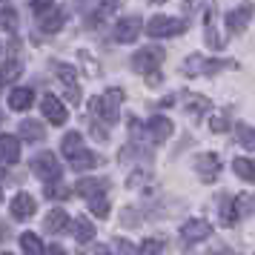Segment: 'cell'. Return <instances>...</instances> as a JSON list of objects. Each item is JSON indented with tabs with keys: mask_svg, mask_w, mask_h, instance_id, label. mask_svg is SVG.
<instances>
[{
	"mask_svg": "<svg viewBox=\"0 0 255 255\" xmlns=\"http://www.w3.org/2000/svg\"><path fill=\"white\" fill-rule=\"evenodd\" d=\"M124 89H118V86H112V89H106L101 98H95L92 104H89V109H92V115L104 118L106 124H115L118 121V112H121V104H124Z\"/></svg>",
	"mask_w": 255,
	"mask_h": 255,
	"instance_id": "6da1fadb",
	"label": "cell"
},
{
	"mask_svg": "<svg viewBox=\"0 0 255 255\" xmlns=\"http://www.w3.org/2000/svg\"><path fill=\"white\" fill-rule=\"evenodd\" d=\"M32 172L40 181H46V184H58L60 175H63V166H60V161L52 152H40V155H35V161H32Z\"/></svg>",
	"mask_w": 255,
	"mask_h": 255,
	"instance_id": "7a4b0ae2",
	"label": "cell"
},
{
	"mask_svg": "<svg viewBox=\"0 0 255 255\" xmlns=\"http://www.w3.org/2000/svg\"><path fill=\"white\" fill-rule=\"evenodd\" d=\"M163 60H166V52L161 46H143L140 52L132 55V69L140 72V75H149L161 66Z\"/></svg>",
	"mask_w": 255,
	"mask_h": 255,
	"instance_id": "3957f363",
	"label": "cell"
},
{
	"mask_svg": "<svg viewBox=\"0 0 255 255\" xmlns=\"http://www.w3.org/2000/svg\"><path fill=\"white\" fill-rule=\"evenodd\" d=\"M186 23L181 17H166V14H158L146 23V35L149 37H175V35H184Z\"/></svg>",
	"mask_w": 255,
	"mask_h": 255,
	"instance_id": "277c9868",
	"label": "cell"
},
{
	"mask_svg": "<svg viewBox=\"0 0 255 255\" xmlns=\"http://www.w3.org/2000/svg\"><path fill=\"white\" fill-rule=\"evenodd\" d=\"M195 172L201 175L204 184H212V181L221 175V158L215 155V152H204V155H198L195 158Z\"/></svg>",
	"mask_w": 255,
	"mask_h": 255,
	"instance_id": "5b68a950",
	"label": "cell"
},
{
	"mask_svg": "<svg viewBox=\"0 0 255 255\" xmlns=\"http://www.w3.org/2000/svg\"><path fill=\"white\" fill-rule=\"evenodd\" d=\"M209 232H212V227H209V221L204 218H192L186 221L184 227H181V244H198L204 241V238H209Z\"/></svg>",
	"mask_w": 255,
	"mask_h": 255,
	"instance_id": "8992f818",
	"label": "cell"
},
{
	"mask_svg": "<svg viewBox=\"0 0 255 255\" xmlns=\"http://www.w3.org/2000/svg\"><path fill=\"white\" fill-rule=\"evenodd\" d=\"M55 75H58L60 83L66 86V98H69L72 104H81V89H78L75 66H69V63H55Z\"/></svg>",
	"mask_w": 255,
	"mask_h": 255,
	"instance_id": "52a82bcc",
	"label": "cell"
},
{
	"mask_svg": "<svg viewBox=\"0 0 255 255\" xmlns=\"http://www.w3.org/2000/svg\"><path fill=\"white\" fill-rule=\"evenodd\" d=\"M140 29H143L140 17H121L115 26V40L118 43H132V40H138Z\"/></svg>",
	"mask_w": 255,
	"mask_h": 255,
	"instance_id": "ba28073f",
	"label": "cell"
},
{
	"mask_svg": "<svg viewBox=\"0 0 255 255\" xmlns=\"http://www.w3.org/2000/svg\"><path fill=\"white\" fill-rule=\"evenodd\" d=\"M40 112H43V118L52 121L55 127H63V124H66V118H69V115H66V109H63V104H60L55 95H46V98L40 101Z\"/></svg>",
	"mask_w": 255,
	"mask_h": 255,
	"instance_id": "9c48e42d",
	"label": "cell"
},
{
	"mask_svg": "<svg viewBox=\"0 0 255 255\" xmlns=\"http://www.w3.org/2000/svg\"><path fill=\"white\" fill-rule=\"evenodd\" d=\"M35 212H37V204H35V198L29 195V192H17V195L12 198V215L17 221L32 218Z\"/></svg>",
	"mask_w": 255,
	"mask_h": 255,
	"instance_id": "30bf717a",
	"label": "cell"
},
{
	"mask_svg": "<svg viewBox=\"0 0 255 255\" xmlns=\"http://www.w3.org/2000/svg\"><path fill=\"white\" fill-rule=\"evenodd\" d=\"M20 161V140L14 135H0V163L12 166Z\"/></svg>",
	"mask_w": 255,
	"mask_h": 255,
	"instance_id": "8fae6325",
	"label": "cell"
},
{
	"mask_svg": "<svg viewBox=\"0 0 255 255\" xmlns=\"http://www.w3.org/2000/svg\"><path fill=\"white\" fill-rule=\"evenodd\" d=\"M172 121L169 118H163V115H155L149 118V124H146V132H149V138L152 140H166L169 135H172Z\"/></svg>",
	"mask_w": 255,
	"mask_h": 255,
	"instance_id": "7c38bea8",
	"label": "cell"
},
{
	"mask_svg": "<svg viewBox=\"0 0 255 255\" xmlns=\"http://www.w3.org/2000/svg\"><path fill=\"white\" fill-rule=\"evenodd\" d=\"M75 192H78L81 198H86V201H92V198H104V192H106V181L83 178V181H78V184H75Z\"/></svg>",
	"mask_w": 255,
	"mask_h": 255,
	"instance_id": "4fadbf2b",
	"label": "cell"
},
{
	"mask_svg": "<svg viewBox=\"0 0 255 255\" xmlns=\"http://www.w3.org/2000/svg\"><path fill=\"white\" fill-rule=\"evenodd\" d=\"M250 14H253V6H250V3H244V6H238V9H232V12L227 14V26H230V32H244L247 23H250Z\"/></svg>",
	"mask_w": 255,
	"mask_h": 255,
	"instance_id": "5bb4252c",
	"label": "cell"
},
{
	"mask_svg": "<svg viewBox=\"0 0 255 255\" xmlns=\"http://www.w3.org/2000/svg\"><path fill=\"white\" fill-rule=\"evenodd\" d=\"M63 23H66V14H63V9H49V12L40 14V29L46 32V35H52V32H60L63 29Z\"/></svg>",
	"mask_w": 255,
	"mask_h": 255,
	"instance_id": "9a60e30c",
	"label": "cell"
},
{
	"mask_svg": "<svg viewBox=\"0 0 255 255\" xmlns=\"http://www.w3.org/2000/svg\"><path fill=\"white\" fill-rule=\"evenodd\" d=\"M32 101H35V92L32 89H12L9 92V109H14V112H26L29 106H32Z\"/></svg>",
	"mask_w": 255,
	"mask_h": 255,
	"instance_id": "2e32d148",
	"label": "cell"
},
{
	"mask_svg": "<svg viewBox=\"0 0 255 255\" xmlns=\"http://www.w3.org/2000/svg\"><path fill=\"white\" fill-rule=\"evenodd\" d=\"M221 63H224V60H207V58H201V55H192V58L186 60L184 72H186V75H198V72H215V69H221Z\"/></svg>",
	"mask_w": 255,
	"mask_h": 255,
	"instance_id": "e0dca14e",
	"label": "cell"
},
{
	"mask_svg": "<svg viewBox=\"0 0 255 255\" xmlns=\"http://www.w3.org/2000/svg\"><path fill=\"white\" fill-rule=\"evenodd\" d=\"M69 163H72V169L83 172V169H92V166H98V163H101V158H98V155H92V152L81 149L78 155H72V158H69Z\"/></svg>",
	"mask_w": 255,
	"mask_h": 255,
	"instance_id": "ac0fdd59",
	"label": "cell"
},
{
	"mask_svg": "<svg viewBox=\"0 0 255 255\" xmlns=\"http://www.w3.org/2000/svg\"><path fill=\"white\" fill-rule=\"evenodd\" d=\"M20 75H23V63H20V60H6V63L0 66V86H3V83H14Z\"/></svg>",
	"mask_w": 255,
	"mask_h": 255,
	"instance_id": "d6986e66",
	"label": "cell"
},
{
	"mask_svg": "<svg viewBox=\"0 0 255 255\" xmlns=\"http://www.w3.org/2000/svg\"><path fill=\"white\" fill-rule=\"evenodd\" d=\"M69 227V215H66V209H52L46 215V230L49 232H63Z\"/></svg>",
	"mask_w": 255,
	"mask_h": 255,
	"instance_id": "ffe728a7",
	"label": "cell"
},
{
	"mask_svg": "<svg viewBox=\"0 0 255 255\" xmlns=\"http://www.w3.org/2000/svg\"><path fill=\"white\" fill-rule=\"evenodd\" d=\"M75 241H81V244H89L95 238V227L89 224V218H75Z\"/></svg>",
	"mask_w": 255,
	"mask_h": 255,
	"instance_id": "44dd1931",
	"label": "cell"
},
{
	"mask_svg": "<svg viewBox=\"0 0 255 255\" xmlns=\"http://www.w3.org/2000/svg\"><path fill=\"white\" fill-rule=\"evenodd\" d=\"M20 135H23L26 140H43V124H37V121H20Z\"/></svg>",
	"mask_w": 255,
	"mask_h": 255,
	"instance_id": "7402d4cb",
	"label": "cell"
},
{
	"mask_svg": "<svg viewBox=\"0 0 255 255\" xmlns=\"http://www.w3.org/2000/svg\"><path fill=\"white\" fill-rule=\"evenodd\" d=\"M186 112L189 115H204V112H209L212 109V104H209L207 98H201V95H186Z\"/></svg>",
	"mask_w": 255,
	"mask_h": 255,
	"instance_id": "603a6c76",
	"label": "cell"
},
{
	"mask_svg": "<svg viewBox=\"0 0 255 255\" xmlns=\"http://www.w3.org/2000/svg\"><path fill=\"white\" fill-rule=\"evenodd\" d=\"M20 250H23L26 255H43V244H40V238H37V235L23 232V235H20Z\"/></svg>",
	"mask_w": 255,
	"mask_h": 255,
	"instance_id": "cb8c5ba5",
	"label": "cell"
},
{
	"mask_svg": "<svg viewBox=\"0 0 255 255\" xmlns=\"http://www.w3.org/2000/svg\"><path fill=\"white\" fill-rule=\"evenodd\" d=\"M60 149H63L66 158H72V155H78V152L83 149V138L78 135V132H69V135L63 138V143H60Z\"/></svg>",
	"mask_w": 255,
	"mask_h": 255,
	"instance_id": "d4e9b609",
	"label": "cell"
},
{
	"mask_svg": "<svg viewBox=\"0 0 255 255\" xmlns=\"http://www.w3.org/2000/svg\"><path fill=\"white\" fill-rule=\"evenodd\" d=\"M232 169H235V175L244 178V181H253V178H255V163L250 161V158H235Z\"/></svg>",
	"mask_w": 255,
	"mask_h": 255,
	"instance_id": "484cf974",
	"label": "cell"
},
{
	"mask_svg": "<svg viewBox=\"0 0 255 255\" xmlns=\"http://www.w3.org/2000/svg\"><path fill=\"white\" fill-rule=\"evenodd\" d=\"M238 218H241V212L235 209V201H224V207H221V221H224L227 227H232V224H238Z\"/></svg>",
	"mask_w": 255,
	"mask_h": 255,
	"instance_id": "4316f807",
	"label": "cell"
},
{
	"mask_svg": "<svg viewBox=\"0 0 255 255\" xmlns=\"http://www.w3.org/2000/svg\"><path fill=\"white\" fill-rule=\"evenodd\" d=\"M235 132H238V140H241V146L253 149V146H255V140H253V127H250V124H238V127H235Z\"/></svg>",
	"mask_w": 255,
	"mask_h": 255,
	"instance_id": "83f0119b",
	"label": "cell"
},
{
	"mask_svg": "<svg viewBox=\"0 0 255 255\" xmlns=\"http://www.w3.org/2000/svg\"><path fill=\"white\" fill-rule=\"evenodd\" d=\"M89 209H92V215H98L101 221L109 218V201H106V198H92V201H89Z\"/></svg>",
	"mask_w": 255,
	"mask_h": 255,
	"instance_id": "f1b7e54d",
	"label": "cell"
},
{
	"mask_svg": "<svg viewBox=\"0 0 255 255\" xmlns=\"http://www.w3.org/2000/svg\"><path fill=\"white\" fill-rule=\"evenodd\" d=\"M140 253L143 255H161L163 253V241L161 238H146V241L140 244Z\"/></svg>",
	"mask_w": 255,
	"mask_h": 255,
	"instance_id": "f546056e",
	"label": "cell"
},
{
	"mask_svg": "<svg viewBox=\"0 0 255 255\" xmlns=\"http://www.w3.org/2000/svg\"><path fill=\"white\" fill-rule=\"evenodd\" d=\"M209 129H212V132H227V129H230V115H227V112H218V115L209 121Z\"/></svg>",
	"mask_w": 255,
	"mask_h": 255,
	"instance_id": "4dcf8cb0",
	"label": "cell"
},
{
	"mask_svg": "<svg viewBox=\"0 0 255 255\" xmlns=\"http://www.w3.org/2000/svg\"><path fill=\"white\" fill-rule=\"evenodd\" d=\"M235 207H241L244 215H250V212H253V195H250V192L238 195V198H235Z\"/></svg>",
	"mask_w": 255,
	"mask_h": 255,
	"instance_id": "1f68e13d",
	"label": "cell"
},
{
	"mask_svg": "<svg viewBox=\"0 0 255 255\" xmlns=\"http://www.w3.org/2000/svg\"><path fill=\"white\" fill-rule=\"evenodd\" d=\"M0 17H3V26H9V32H14V29H17V14H14V9H6Z\"/></svg>",
	"mask_w": 255,
	"mask_h": 255,
	"instance_id": "d6a6232c",
	"label": "cell"
},
{
	"mask_svg": "<svg viewBox=\"0 0 255 255\" xmlns=\"http://www.w3.org/2000/svg\"><path fill=\"white\" fill-rule=\"evenodd\" d=\"M49 9H52V0H32V12H35L37 17L43 12H49Z\"/></svg>",
	"mask_w": 255,
	"mask_h": 255,
	"instance_id": "836d02e7",
	"label": "cell"
},
{
	"mask_svg": "<svg viewBox=\"0 0 255 255\" xmlns=\"http://www.w3.org/2000/svg\"><path fill=\"white\" fill-rule=\"evenodd\" d=\"M118 247H121V255H138V247L129 244L127 238H118Z\"/></svg>",
	"mask_w": 255,
	"mask_h": 255,
	"instance_id": "e575fe53",
	"label": "cell"
},
{
	"mask_svg": "<svg viewBox=\"0 0 255 255\" xmlns=\"http://www.w3.org/2000/svg\"><path fill=\"white\" fill-rule=\"evenodd\" d=\"M43 253H46V255H69L63 247H49V250H43Z\"/></svg>",
	"mask_w": 255,
	"mask_h": 255,
	"instance_id": "d590c367",
	"label": "cell"
},
{
	"mask_svg": "<svg viewBox=\"0 0 255 255\" xmlns=\"http://www.w3.org/2000/svg\"><path fill=\"white\" fill-rule=\"evenodd\" d=\"M98 255H112V253H109L106 247H98Z\"/></svg>",
	"mask_w": 255,
	"mask_h": 255,
	"instance_id": "8d00e7d4",
	"label": "cell"
},
{
	"mask_svg": "<svg viewBox=\"0 0 255 255\" xmlns=\"http://www.w3.org/2000/svg\"><path fill=\"white\" fill-rule=\"evenodd\" d=\"M149 3H166V0H149Z\"/></svg>",
	"mask_w": 255,
	"mask_h": 255,
	"instance_id": "74e56055",
	"label": "cell"
},
{
	"mask_svg": "<svg viewBox=\"0 0 255 255\" xmlns=\"http://www.w3.org/2000/svg\"><path fill=\"white\" fill-rule=\"evenodd\" d=\"M3 255H12V253H3Z\"/></svg>",
	"mask_w": 255,
	"mask_h": 255,
	"instance_id": "f35d334b",
	"label": "cell"
}]
</instances>
